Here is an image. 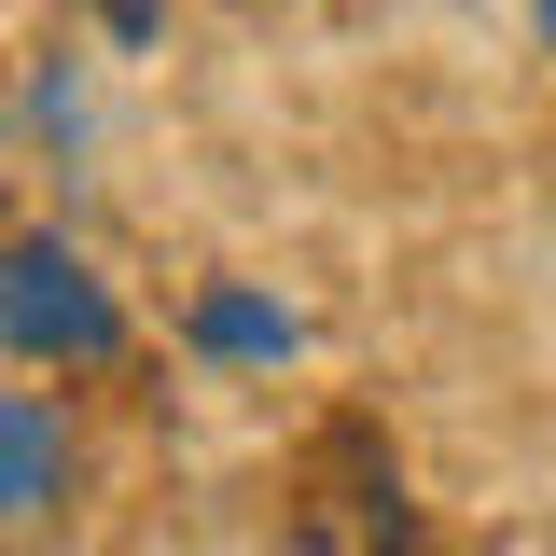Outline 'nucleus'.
I'll use <instances>...</instances> for the list:
<instances>
[{
	"instance_id": "1",
	"label": "nucleus",
	"mask_w": 556,
	"mask_h": 556,
	"mask_svg": "<svg viewBox=\"0 0 556 556\" xmlns=\"http://www.w3.org/2000/svg\"><path fill=\"white\" fill-rule=\"evenodd\" d=\"M112 334H126V320H112V292H98L84 251H56V237L0 251V348H28V362H98Z\"/></svg>"
},
{
	"instance_id": "2",
	"label": "nucleus",
	"mask_w": 556,
	"mask_h": 556,
	"mask_svg": "<svg viewBox=\"0 0 556 556\" xmlns=\"http://www.w3.org/2000/svg\"><path fill=\"white\" fill-rule=\"evenodd\" d=\"M42 501H56V417L0 390V515H42Z\"/></svg>"
},
{
	"instance_id": "3",
	"label": "nucleus",
	"mask_w": 556,
	"mask_h": 556,
	"mask_svg": "<svg viewBox=\"0 0 556 556\" xmlns=\"http://www.w3.org/2000/svg\"><path fill=\"white\" fill-rule=\"evenodd\" d=\"M195 334L223 348V362H278V348H292V320H278V306H251V292H208Z\"/></svg>"
},
{
	"instance_id": "4",
	"label": "nucleus",
	"mask_w": 556,
	"mask_h": 556,
	"mask_svg": "<svg viewBox=\"0 0 556 556\" xmlns=\"http://www.w3.org/2000/svg\"><path fill=\"white\" fill-rule=\"evenodd\" d=\"M543 28H556V0H543Z\"/></svg>"
}]
</instances>
